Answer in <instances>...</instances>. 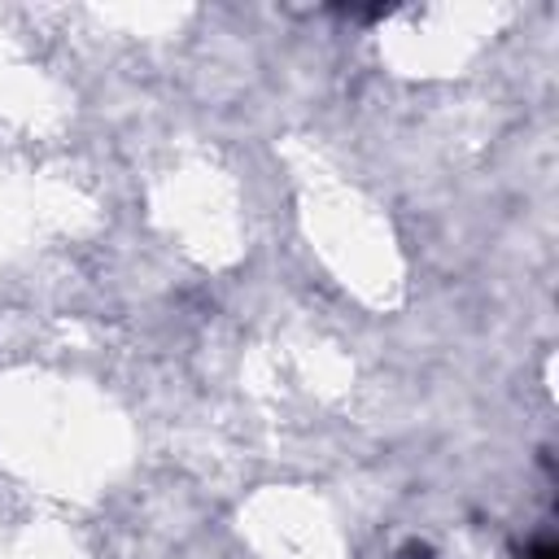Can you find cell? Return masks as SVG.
Here are the masks:
<instances>
[{"label": "cell", "instance_id": "obj_1", "mask_svg": "<svg viewBox=\"0 0 559 559\" xmlns=\"http://www.w3.org/2000/svg\"><path fill=\"white\" fill-rule=\"evenodd\" d=\"M528 559H555V546H550V542H537V546H533V555H528Z\"/></svg>", "mask_w": 559, "mask_h": 559}]
</instances>
